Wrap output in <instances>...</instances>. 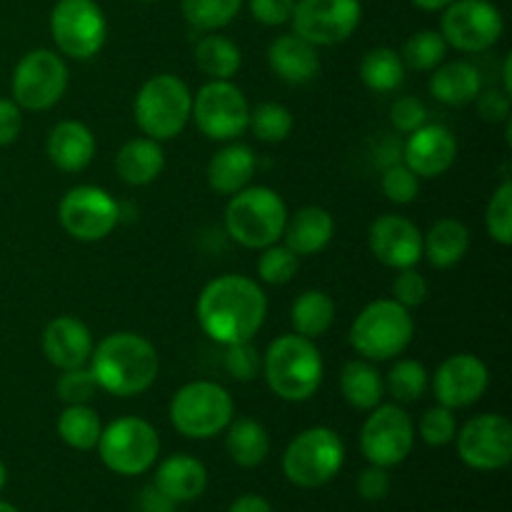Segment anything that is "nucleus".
I'll list each match as a JSON object with an SVG mask.
<instances>
[{
    "label": "nucleus",
    "mask_w": 512,
    "mask_h": 512,
    "mask_svg": "<svg viewBox=\"0 0 512 512\" xmlns=\"http://www.w3.org/2000/svg\"><path fill=\"white\" fill-rule=\"evenodd\" d=\"M388 493H390L388 468L368 465V468L358 475V495L363 500H368V503H378V500L388 498Z\"/></svg>",
    "instance_id": "nucleus-49"
},
{
    "label": "nucleus",
    "mask_w": 512,
    "mask_h": 512,
    "mask_svg": "<svg viewBox=\"0 0 512 512\" xmlns=\"http://www.w3.org/2000/svg\"><path fill=\"white\" fill-rule=\"evenodd\" d=\"M23 130V110L13 98H0V148L13 145Z\"/></svg>",
    "instance_id": "nucleus-51"
},
{
    "label": "nucleus",
    "mask_w": 512,
    "mask_h": 512,
    "mask_svg": "<svg viewBox=\"0 0 512 512\" xmlns=\"http://www.w3.org/2000/svg\"><path fill=\"white\" fill-rule=\"evenodd\" d=\"M270 393L285 403H305L323 385L325 363L315 340L298 333L278 335L263 355V373Z\"/></svg>",
    "instance_id": "nucleus-3"
},
{
    "label": "nucleus",
    "mask_w": 512,
    "mask_h": 512,
    "mask_svg": "<svg viewBox=\"0 0 512 512\" xmlns=\"http://www.w3.org/2000/svg\"><path fill=\"white\" fill-rule=\"evenodd\" d=\"M98 453L105 468L123 478L148 473L160 455V435L153 425L138 415H123L103 428Z\"/></svg>",
    "instance_id": "nucleus-9"
},
{
    "label": "nucleus",
    "mask_w": 512,
    "mask_h": 512,
    "mask_svg": "<svg viewBox=\"0 0 512 512\" xmlns=\"http://www.w3.org/2000/svg\"><path fill=\"white\" fill-rule=\"evenodd\" d=\"M143 3H158V0H143Z\"/></svg>",
    "instance_id": "nucleus-58"
},
{
    "label": "nucleus",
    "mask_w": 512,
    "mask_h": 512,
    "mask_svg": "<svg viewBox=\"0 0 512 512\" xmlns=\"http://www.w3.org/2000/svg\"><path fill=\"white\" fill-rule=\"evenodd\" d=\"M450 45L440 35V30H418L405 40L400 58H403L405 68L418 70V73H433L440 63L448 58Z\"/></svg>",
    "instance_id": "nucleus-37"
},
{
    "label": "nucleus",
    "mask_w": 512,
    "mask_h": 512,
    "mask_svg": "<svg viewBox=\"0 0 512 512\" xmlns=\"http://www.w3.org/2000/svg\"><path fill=\"white\" fill-rule=\"evenodd\" d=\"M288 215V205L278 190L268 185H248L230 195L225 205V233L243 248L263 250L280 243Z\"/></svg>",
    "instance_id": "nucleus-4"
},
{
    "label": "nucleus",
    "mask_w": 512,
    "mask_h": 512,
    "mask_svg": "<svg viewBox=\"0 0 512 512\" xmlns=\"http://www.w3.org/2000/svg\"><path fill=\"white\" fill-rule=\"evenodd\" d=\"M175 508H178V503L168 498L160 488H155V485H148L140 493V510L143 512H175Z\"/></svg>",
    "instance_id": "nucleus-52"
},
{
    "label": "nucleus",
    "mask_w": 512,
    "mask_h": 512,
    "mask_svg": "<svg viewBox=\"0 0 512 512\" xmlns=\"http://www.w3.org/2000/svg\"><path fill=\"white\" fill-rule=\"evenodd\" d=\"M193 113V93L188 83L173 73H158L140 85L133 103L135 125L145 138L158 143L173 140L188 128Z\"/></svg>",
    "instance_id": "nucleus-6"
},
{
    "label": "nucleus",
    "mask_w": 512,
    "mask_h": 512,
    "mask_svg": "<svg viewBox=\"0 0 512 512\" xmlns=\"http://www.w3.org/2000/svg\"><path fill=\"white\" fill-rule=\"evenodd\" d=\"M512 58L508 55V58H505V65H503V90L508 95H512Z\"/></svg>",
    "instance_id": "nucleus-55"
},
{
    "label": "nucleus",
    "mask_w": 512,
    "mask_h": 512,
    "mask_svg": "<svg viewBox=\"0 0 512 512\" xmlns=\"http://www.w3.org/2000/svg\"><path fill=\"white\" fill-rule=\"evenodd\" d=\"M428 88L438 103L463 108V105L475 103V98L483 93V75L468 60H450L433 70Z\"/></svg>",
    "instance_id": "nucleus-26"
},
{
    "label": "nucleus",
    "mask_w": 512,
    "mask_h": 512,
    "mask_svg": "<svg viewBox=\"0 0 512 512\" xmlns=\"http://www.w3.org/2000/svg\"><path fill=\"white\" fill-rule=\"evenodd\" d=\"M345 463L343 438L333 428L313 425L288 443L283 453V475L305 490L323 488Z\"/></svg>",
    "instance_id": "nucleus-8"
},
{
    "label": "nucleus",
    "mask_w": 512,
    "mask_h": 512,
    "mask_svg": "<svg viewBox=\"0 0 512 512\" xmlns=\"http://www.w3.org/2000/svg\"><path fill=\"white\" fill-rule=\"evenodd\" d=\"M393 300L408 310L423 305L428 300V280H425V275L418 273L415 268L398 270L393 280Z\"/></svg>",
    "instance_id": "nucleus-46"
},
{
    "label": "nucleus",
    "mask_w": 512,
    "mask_h": 512,
    "mask_svg": "<svg viewBox=\"0 0 512 512\" xmlns=\"http://www.w3.org/2000/svg\"><path fill=\"white\" fill-rule=\"evenodd\" d=\"M340 395L350 408L370 413L385 398V383L380 370L370 360H348L340 370Z\"/></svg>",
    "instance_id": "nucleus-30"
},
{
    "label": "nucleus",
    "mask_w": 512,
    "mask_h": 512,
    "mask_svg": "<svg viewBox=\"0 0 512 512\" xmlns=\"http://www.w3.org/2000/svg\"><path fill=\"white\" fill-rule=\"evenodd\" d=\"M480 118L488 123H505L510 118V95L505 90H488L475 98Z\"/></svg>",
    "instance_id": "nucleus-50"
},
{
    "label": "nucleus",
    "mask_w": 512,
    "mask_h": 512,
    "mask_svg": "<svg viewBox=\"0 0 512 512\" xmlns=\"http://www.w3.org/2000/svg\"><path fill=\"white\" fill-rule=\"evenodd\" d=\"M455 445L468 468L480 473L503 470L512 460V423L500 413L475 415L458 430Z\"/></svg>",
    "instance_id": "nucleus-17"
},
{
    "label": "nucleus",
    "mask_w": 512,
    "mask_h": 512,
    "mask_svg": "<svg viewBox=\"0 0 512 512\" xmlns=\"http://www.w3.org/2000/svg\"><path fill=\"white\" fill-rule=\"evenodd\" d=\"M155 488L163 490L168 498L175 503H190V500L200 498L208 488V470L193 455H170L155 470Z\"/></svg>",
    "instance_id": "nucleus-27"
},
{
    "label": "nucleus",
    "mask_w": 512,
    "mask_h": 512,
    "mask_svg": "<svg viewBox=\"0 0 512 512\" xmlns=\"http://www.w3.org/2000/svg\"><path fill=\"white\" fill-rule=\"evenodd\" d=\"M335 235V220L320 205H305L288 215V223L283 230V243L293 250L298 258L323 253Z\"/></svg>",
    "instance_id": "nucleus-24"
},
{
    "label": "nucleus",
    "mask_w": 512,
    "mask_h": 512,
    "mask_svg": "<svg viewBox=\"0 0 512 512\" xmlns=\"http://www.w3.org/2000/svg\"><path fill=\"white\" fill-rule=\"evenodd\" d=\"M415 338V320L408 308L393 298H380L365 305L350 325V345L370 363L395 360L410 348Z\"/></svg>",
    "instance_id": "nucleus-5"
},
{
    "label": "nucleus",
    "mask_w": 512,
    "mask_h": 512,
    "mask_svg": "<svg viewBox=\"0 0 512 512\" xmlns=\"http://www.w3.org/2000/svg\"><path fill=\"white\" fill-rule=\"evenodd\" d=\"M225 450L238 468H258L270 455V435L258 420L233 418L225 428Z\"/></svg>",
    "instance_id": "nucleus-31"
},
{
    "label": "nucleus",
    "mask_w": 512,
    "mask_h": 512,
    "mask_svg": "<svg viewBox=\"0 0 512 512\" xmlns=\"http://www.w3.org/2000/svg\"><path fill=\"white\" fill-rule=\"evenodd\" d=\"M385 393L393 395V403L410 405L418 403L430 388V373L420 360L413 358H398L388 375L383 378Z\"/></svg>",
    "instance_id": "nucleus-36"
},
{
    "label": "nucleus",
    "mask_w": 512,
    "mask_h": 512,
    "mask_svg": "<svg viewBox=\"0 0 512 512\" xmlns=\"http://www.w3.org/2000/svg\"><path fill=\"white\" fill-rule=\"evenodd\" d=\"M470 250V230L458 218H440L423 233V258L433 268L448 270L458 265Z\"/></svg>",
    "instance_id": "nucleus-29"
},
{
    "label": "nucleus",
    "mask_w": 512,
    "mask_h": 512,
    "mask_svg": "<svg viewBox=\"0 0 512 512\" xmlns=\"http://www.w3.org/2000/svg\"><path fill=\"white\" fill-rule=\"evenodd\" d=\"M390 123H393V128L398 130V133H413V130H418L420 125L428 123V108H425V103L420 98H415V95H403V98H398L393 103V108H390Z\"/></svg>",
    "instance_id": "nucleus-47"
},
{
    "label": "nucleus",
    "mask_w": 512,
    "mask_h": 512,
    "mask_svg": "<svg viewBox=\"0 0 512 512\" xmlns=\"http://www.w3.org/2000/svg\"><path fill=\"white\" fill-rule=\"evenodd\" d=\"M405 63L398 50L380 45L368 50L360 60V80L373 93H393L405 83Z\"/></svg>",
    "instance_id": "nucleus-34"
},
{
    "label": "nucleus",
    "mask_w": 512,
    "mask_h": 512,
    "mask_svg": "<svg viewBox=\"0 0 512 512\" xmlns=\"http://www.w3.org/2000/svg\"><path fill=\"white\" fill-rule=\"evenodd\" d=\"M485 230L498 245L508 248L512 243V183L503 180L485 208Z\"/></svg>",
    "instance_id": "nucleus-41"
},
{
    "label": "nucleus",
    "mask_w": 512,
    "mask_h": 512,
    "mask_svg": "<svg viewBox=\"0 0 512 512\" xmlns=\"http://www.w3.org/2000/svg\"><path fill=\"white\" fill-rule=\"evenodd\" d=\"M190 118L208 140L230 143L248 133L250 103L233 80H208L193 95Z\"/></svg>",
    "instance_id": "nucleus-12"
},
{
    "label": "nucleus",
    "mask_w": 512,
    "mask_h": 512,
    "mask_svg": "<svg viewBox=\"0 0 512 512\" xmlns=\"http://www.w3.org/2000/svg\"><path fill=\"white\" fill-rule=\"evenodd\" d=\"M55 428H58L60 440H63L68 448L80 450V453L95 450L100 433H103V423H100L98 410L90 408V405H65L63 413L58 415Z\"/></svg>",
    "instance_id": "nucleus-35"
},
{
    "label": "nucleus",
    "mask_w": 512,
    "mask_h": 512,
    "mask_svg": "<svg viewBox=\"0 0 512 512\" xmlns=\"http://www.w3.org/2000/svg\"><path fill=\"white\" fill-rule=\"evenodd\" d=\"M195 315L200 330L225 348L260 333L268 315V298L260 283L248 275L225 273L200 290Z\"/></svg>",
    "instance_id": "nucleus-1"
},
{
    "label": "nucleus",
    "mask_w": 512,
    "mask_h": 512,
    "mask_svg": "<svg viewBox=\"0 0 512 512\" xmlns=\"http://www.w3.org/2000/svg\"><path fill=\"white\" fill-rule=\"evenodd\" d=\"M0 512H20V510L15 508V505H10V503H5V500H0Z\"/></svg>",
    "instance_id": "nucleus-57"
},
{
    "label": "nucleus",
    "mask_w": 512,
    "mask_h": 512,
    "mask_svg": "<svg viewBox=\"0 0 512 512\" xmlns=\"http://www.w3.org/2000/svg\"><path fill=\"white\" fill-rule=\"evenodd\" d=\"M300 258L285 243H273L260 250L258 278L265 285H288L298 275Z\"/></svg>",
    "instance_id": "nucleus-40"
},
{
    "label": "nucleus",
    "mask_w": 512,
    "mask_h": 512,
    "mask_svg": "<svg viewBox=\"0 0 512 512\" xmlns=\"http://www.w3.org/2000/svg\"><path fill=\"white\" fill-rule=\"evenodd\" d=\"M68 83L70 70L63 55L58 50L35 48L15 63L10 90L20 110L43 113L63 100Z\"/></svg>",
    "instance_id": "nucleus-10"
},
{
    "label": "nucleus",
    "mask_w": 512,
    "mask_h": 512,
    "mask_svg": "<svg viewBox=\"0 0 512 512\" xmlns=\"http://www.w3.org/2000/svg\"><path fill=\"white\" fill-rule=\"evenodd\" d=\"M415 435H420L423 443L430 445V448H445V445H450L455 440V435H458L455 410L445 408L440 403L428 408L423 413V418H420Z\"/></svg>",
    "instance_id": "nucleus-42"
},
{
    "label": "nucleus",
    "mask_w": 512,
    "mask_h": 512,
    "mask_svg": "<svg viewBox=\"0 0 512 512\" xmlns=\"http://www.w3.org/2000/svg\"><path fill=\"white\" fill-rule=\"evenodd\" d=\"M455 158H458V140L440 123L420 125L418 130L408 133L403 148H400V160L420 180L445 175L453 168Z\"/></svg>",
    "instance_id": "nucleus-20"
},
{
    "label": "nucleus",
    "mask_w": 512,
    "mask_h": 512,
    "mask_svg": "<svg viewBox=\"0 0 512 512\" xmlns=\"http://www.w3.org/2000/svg\"><path fill=\"white\" fill-rule=\"evenodd\" d=\"M248 10L265 28H280L293 18L295 0H248Z\"/></svg>",
    "instance_id": "nucleus-48"
},
{
    "label": "nucleus",
    "mask_w": 512,
    "mask_h": 512,
    "mask_svg": "<svg viewBox=\"0 0 512 512\" xmlns=\"http://www.w3.org/2000/svg\"><path fill=\"white\" fill-rule=\"evenodd\" d=\"M290 323L298 335L318 340L328 335L335 323V303L325 290H305L290 305Z\"/></svg>",
    "instance_id": "nucleus-32"
},
{
    "label": "nucleus",
    "mask_w": 512,
    "mask_h": 512,
    "mask_svg": "<svg viewBox=\"0 0 512 512\" xmlns=\"http://www.w3.org/2000/svg\"><path fill=\"white\" fill-rule=\"evenodd\" d=\"M165 170V150L153 138H133L115 155V173L125 185L143 188L158 180Z\"/></svg>",
    "instance_id": "nucleus-28"
},
{
    "label": "nucleus",
    "mask_w": 512,
    "mask_h": 512,
    "mask_svg": "<svg viewBox=\"0 0 512 512\" xmlns=\"http://www.w3.org/2000/svg\"><path fill=\"white\" fill-rule=\"evenodd\" d=\"M363 18L360 0H295L293 33L315 48L345 43Z\"/></svg>",
    "instance_id": "nucleus-16"
},
{
    "label": "nucleus",
    "mask_w": 512,
    "mask_h": 512,
    "mask_svg": "<svg viewBox=\"0 0 512 512\" xmlns=\"http://www.w3.org/2000/svg\"><path fill=\"white\" fill-rule=\"evenodd\" d=\"M98 140L80 120H60L45 138V155L63 173H83L95 158Z\"/></svg>",
    "instance_id": "nucleus-22"
},
{
    "label": "nucleus",
    "mask_w": 512,
    "mask_h": 512,
    "mask_svg": "<svg viewBox=\"0 0 512 512\" xmlns=\"http://www.w3.org/2000/svg\"><path fill=\"white\" fill-rule=\"evenodd\" d=\"M93 353L90 328L75 315H58L43 330V355L53 368L70 370L88 365Z\"/></svg>",
    "instance_id": "nucleus-21"
},
{
    "label": "nucleus",
    "mask_w": 512,
    "mask_h": 512,
    "mask_svg": "<svg viewBox=\"0 0 512 512\" xmlns=\"http://www.w3.org/2000/svg\"><path fill=\"white\" fill-rule=\"evenodd\" d=\"M380 190L385 198L395 205H410L420 193V178L400 160V163L385 165Z\"/></svg>",
    "instance_id": "nucleus-45"
},
{
    "label": "nucleus",
    "mask_w": 512,
    "mask_h": 512,
    "mask_svg": "<svg viewBox=\"0 0 512 512\" xmlns=\"http://www.w3.org/2000/svg\"><path fill=\"white\" fill-rule=\"evenodd\" d=\"M415 448V425L408 410L398 403H380L370 410L360 430V450L370 465L395 468L405 463Z\"/></svg>",
    "instance_id": "nucleus-15"
},
{
    "label": "nucleus",
    "mask_w": 512,
    "mask_h": 512,
    "mask_svg": "<svg viewBox=\"0 0 512 512\" xmlns=\"http://www.w3.org/2000/svg\"><path fill=\"white\" fill-rule=\"evenodd\" d=\"M50 35L60 55L90 60L108 40V18L95 0H58L50 10Z\"/></svg>",
    "instance_id": "nucleus-11"
},
{
    "label": "nucleus",
    "mask_w": 512,
    "mask_h": 512,
    "mask_svg": "<svg viewBox=\"0 0 512 512\" xmlns=\"http://www.w3.org/2000/svg\"><path fill=\"white\" fill-rule=\"evenodd\" d=\"M258 170V155L250 145L230 140L208 163V185L218 195H235L238 190L248 188Z\"/></svg>",
    "instance_id": "nucleus-25"
},
{
    "label": "nucleus",
    "mask_w": 512,
    "mask_h": 512,
    "mask_svg": "<svg viewBox=\"0 0 512 512\" xmlns=\"http://www.w3.org/2000/svg\"><path fill=\"white\" fill-rule=\"evenodd\" d=\"M503 33L505 18L490 0H453L443 8L440 35L460 53H485L500 43Z\"/></svg>",
    "instance_id": "nucleus-13"
},
{
    "label": "nucleus",
    "mask_w": 512,
    "mask_h": 512,
    "mask_svg": "<svg viewBox=\"0 0 512 512\" xmlns=\"http://www.w3.org/2000/svg\"><path fill=\"white\" fill-rule=\"evenodd\" d=\"M5 483H8V468H5V463L0 460V490L5 488Z\"/></svg>",
    "instance_id": "nucleus-56"
},
{
    "label": "nucleus",
    "mask_w": 512,
    "mask_h": 512,
    "mask_svg": "<svg viewBox=\"0 0 512 512\" xmlns=\"http://www.w3.org/2000/svg\"><path fill=\"white\" fill-rule=\"evenodd\" d=\"M88 368L103 393L115 398H135L153 388L160 373V358L145 335L120 330L93 345Z\"/></svg>",
    "instance_id": "nucleus-2"
},
{
    "label": "nucleus",
    "mask_w": 512,
    "mask_h": 512,
    "mask_svg": "<svg viewBox=\"0 0 512 512\" xmlns=\"http://www.w3.org/2000/svg\"><path fill=\"white\" fill-rule=\"evenodd\" d=\"M55 393L65 405H90L100 388L88 365H83V368L60 370L58 380H55Z\"/></svg>",
    "instance_id": "nucleus-44"
},
{
    "label": "nucleus",
    "mask_w": 512,
    "mask_h": 512,
    "mask_svg": "<svg viewBox=\"0 0 512 512\" xmlns=\"http://www.w3.org/2000/svg\"><path fill=\"white\" fill-rule=\"evenodd\" d=\"M60 228L80 243H100L120 223V205L98 185H75L58 205Z\"/></svg>",
    "instance_id": "nucleus-14"
},
{
    "label": "nucleus",
    "mask_w": 512,
    "mask_h": 512,
    "mask_svg": "<svg viewBox=\"0 0 512 512\" xmlns=\"http://www.w3.org/2000/svg\"><path fill=\"white\" fill-rule=\"evenodd\" d=\"M245 0H180V10L188 25L200 33H215L238 18Z\"/></svg>",
    "instance_id": "nucleus-38"
},
{
    "label": "nucleus",
    "mask_w": 512,
    "mask_h": 512,
    "mask_svg": "<svg viewBox=\"0 0 512 512\" xmlns=\"http://www.w3.org/2000/svg\"><path fill=\"white\" fill-rule=\"evenodd\" d=\"M228 512H273L268 500L263 495H240L233 505H230Z\"/></svg>",
    "instance_id": "nucleus-53"
},
{
    "label": "nucleus",
    "mask_w": 512,
    "mask_h": 512,
    "mask_svg": "<svg viewBox=\"0 0 512 512\" xmlns=\"http://www.w3.org/2000/svg\"><path fill=\"white\" fill-rule=\"evenodd\" d=\"M248 130H253L260 143H283L293 133V113L283 103L265 100L250 110Z\"/></svg>",
    "instance_id": "nucleus-39"
},
{
    "label": "nucleus",
    "mask_w": 512,
    "mask_h": 512,
    "mask_svg": "<svg viewBox=\"0 0 512 512\" xmlns=\"http://www.w3.org/2000/svg\"><path fill=\"white\" fill-rule=\"evenodd\" d=\"M490 388V370L478 355L455 353L438 365L433 375V395L450 410L480 403Z\"/></svg>",
    "instance_id": "nucleus-18"
},
{
    "label": "nucleus",
    "mask_w": 512,
    "mask_h": 512,
    "mask_svg": "<svg viewBox=\"0 0 512 512\" xmlns=\"http://www.w3.org/2000/svg\"><path fill=\"white\" fill-rule=\"evenodd\" d=\"M268 65L283 83L305 85L320 73V55L298 33H283L268 45Z\"/></svg>",
    "instance_id": "nucleus-23"
},
{
    "label": "nucleus",
    "mask_w": 512,
    "mask_h": 512,
    "mask_svg": "<svg viewBox=\"0 0 512 512\" xmlns=\"http://www.w3.org/2000/svg\"><path fill=\"white\" fill-rule=\"evenodd\" d=\"M223 368L238 383H253L263 373V355L255 348L253 340H243V343L225 345L223 353Z\"/></svg>",
    "instance_id": "nucleus-43"
},
{
    "label": "nucleus",
    "mask_w": 512,
    "mask_h": 512,
    "mask_svg": "<svg viewBox=\"0 0 512 512\" xmlns=\"http://www.w3.org/2000/svg\"><path fill=\"white\" fill-rule=\"evenodd\" d=\"M233 415V395L213 380L185 383L170 400V423L188 440H210L225 433Z\"/></svg>",
    "instance_id": "nucleus-7"
},
{
    "label": "nucleus",
    "mask_w": 512,
    "mask_h": 512,
    "mask_svg": "<svg viewBox=\"0 0 512 512\" xmlns=\"http://www.w3.org/2000/svg\"><path fill=\"white\" fill-rule=\"evenodd\" d=\"M410 3H413L415 8H420V10H428V13H435V10H443V8H448V5L453 3V0H410Z\"/></svg>",
    "instance_id": "nucleus-54"
},
{
    "label": "nucleus",
    "mask_w": 512,
    "mask_h": 512,
    "mask_svg": "<svg viewBox=\"0 0 512 512\" xmlns=\"http://www.w3.org/2000/svg\"><path fill=\"white\" fill-rule=\"evenodd\" d=\"M195 65L210 80H233L243 65L238 43L218 33H208L195 45Z\"/></svg>",
    "instance_id": "nucleus-33"
},
{
    "label": "nucleus",
    "mask_w": 512,
    "mask_h": 512,
    "mask_svg": "<svg viewBox=\"0 0 512 512\" xmlns=\"http://www.w3.org/2000/svg\"><path fill=\"white\" fill-rule=\"evenodd\" d=\"M368 248L385 268H415L423 260V230L405 215H378L368 228Z\"/></svg>",
    "instance_id": "nucleus-19"
}]
</instances>
